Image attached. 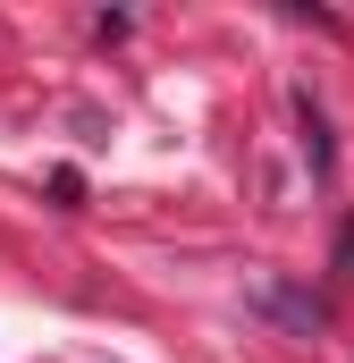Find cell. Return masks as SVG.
<instances>
[{
  "label": "cell",
  "instance_id": "7a4b0ae2",
  "mask_svg": "<svg viewBox=\"0 0 354 363\" xmlns=\"http://www.w3.org/2000/svg\"><path fill=\"white\" fill-rule=\"evenodd\" d=\"M338 271L354 279V220H346V228H338Z\"/></svg>",
  "mask_w": 354,
  "mask_h": 363
},
{
  "label": "cell",
  "instance_id": "6da1fadb",
  "mask_svg": "<svg viewBox=\"0 0 354 363\" xmlns=\"http://www.w3.org/2000/svg\"><path fill=\"white\" fill-rule=\"evenodd\" d=\"M304 152H312V169H329V127H321L312 101H304Z\"/></svg>",
  "mask_w": 354,
  "mask_h": 363
}]
</instances>
